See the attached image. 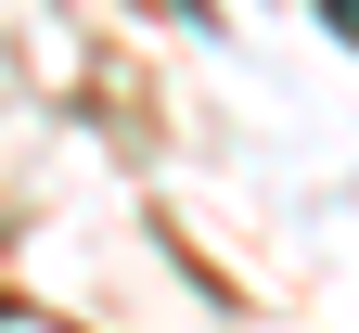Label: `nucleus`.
Masks as SVG:
<instances>
[{
  "label": "nucleus",
  "instance_id": "f257e3e1",
  "mask_svg": "<svg viewBox=\"0 0 359 333\" xmlns=\"http://www.w3.org/2000/svg\"><path fill=\"white\" fill-rule=\"evenodd\" d=\"M321 13H334V26H346V39H359V0H321Z\"/></svg>",
  "mask_w": 359,
  "mask_h": 333
}]
</instances>
